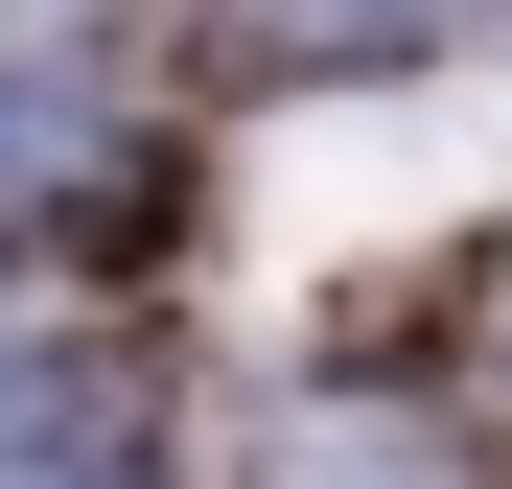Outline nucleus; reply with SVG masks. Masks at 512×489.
<instances>
[{"label": "nucleus", "instance_id": "1", "mask_svg": "<svg viewBox=\"0 0 512 489\" xmlns=\"http://www.w3.org/2000/svg\"><path fill=\"white\" fill-rule=\"evenodd\" d=\"M47 187H70V210L140 187V140H117L94 94H24V70H0V233H47Z\"/></svg>", "mask_w": 512, "mask_h": 489}, {"label": "nucleus", "instance_id": "2", "mask_svg": "<svg viewBox=\"0 0 512 489\" xmlns=\"http://www.w3.org/2000/svg\"><path fill=\"white\" fill-rule=\"evenodd\" d=\"M47 396H70V373H0V489H140L94 420H47Z\"/></svg>", "mask_w": 512, "mask_h": 489}]
</instances>
